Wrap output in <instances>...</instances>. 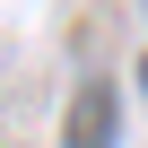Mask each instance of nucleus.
I'll list each match as a JSON object with an SVG mask.
<instances>
[{"label":"nucleus","mask_w":148,"mask_h":148,"mask_svg":"<svg viewBox=\"0 0 148 148\" xmlns=\"http://www.w3.org/2000/svg\"><path fill=\"white\" fill-rule=\"evenodd\" d=\"M139 96H148V61H139Z\"/></svg>","instance_id":"obj_2"},{"label":"nucleus","mask_w":148,"mask_h":148,"mask_svg":"<svg viewBox=\"0 0 148 148\" xmlns=\"http://www.w3.org/2000/svg\"><path fill=\"white\" fill-rule=\"evenodd\" d=\"M70 148H113V87L105 79H87L70 105Z\"/></svg>","instance_id":"obj_1"}]
</instances>
